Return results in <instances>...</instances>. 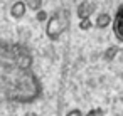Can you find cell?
I'll return each mask as SVG.
<instances>
[{"instance_id": "12", "label": "cell", "mask_w": 123, "mask_h": 116, "mask_svg": "<svg viewBox=\"0 0 123 116\" xmlns=\"http://www.w3.org/2000/svg\"><path fill=\"white\" fill-rule=\"evenodd\" d=\"M12 2H15V0H12Z\"/></svg>"}, {"instance_id": "6", "label": "cell", "mask_w": 123, "mask_h": 116, "mask_svg": "<svg viewBox=\"0 0 123 116\" xmlns=\"http://www.w3.org/2000/svg\"><path fill=\"white\" fill-rule=\"evenodd\" d=\"M25 5H27V10H32V12H37L42 9V0H24Z\"/></svg>"}, {"instance_id": "4", "label": "cell", "mask_w": 123, "mask_h": 116, "mask_svg": "<svg viewBox=\"0 0 123 116\" xmlns=\"http://www.w3.org/2000/svg\"><path fill=\"white\" fill-rule=\"evenodd\" d=\"M25 12H27V5H25L24 0H15V2L12 4V7H10V17L12 19L20 20L25 15Z\"/></svg>"}, {"instance_id": "7", "label": "cell", "mask_w": 123, "mask_h": 116, "mask_svg": "<svg viewBox=\"0 0 123 116\" xmlns=\"http://www.w3.org/2000/svg\"><path fill=\"white\" fill-rule=\"evenodd\" d=\"M91 27H93L91 19H79V29L81 30H89Z\"/></svg>"}, {"instance_id": "5", "label": "cell", "mask_w": 123, "mask_h": 116, "mask_svg": "<svg viewBox=\"0 0 123 116\" xmlns=\"http://www.w3.org/2000/svg\"><path fill=\"white\" fill-rule=\"evenodd\" d=\"M111 15L108 14V12H99L98 15H96V19H94V22H93V25L94 27H98V29H106L108 25H111Z\"/></svg>"}, {"instance_id": "1", "label": "cell", "mask_w": 123, "mask_h": 116, "mask_svg": "<svg viewBox=\"0 0 123 116\" xmlns=\"http://www.w3.org/2000/svg\"><path fill=\"white\" fill-rule=\"evenodd\" d=\"M69 27V14L66 10H57L46 20V35L51 41H57Z\"/></svg>"}, {"instance_id": "8", "label": "cell", "mask_w": 123, "mask_h": 116, "mask_svg": "<svg viewBox=\"0 0 123 116\" xmlns=\"http://www.w3.org/2000/svg\"><path fill=\"white\" fill-rule=\"evenodd\" d=\"M47 17H49V15L46 14V10H44V9H41V10H37V12H36V19H37L39 22H46V20H47Z\"/></svg>"}, {"instance_id": "11", "label": "cell", "mask_w": 123, "mask_h": 116, "mask_svg": "<svg viewBox=\"0 0 123 116\" xmlns=\"http://www.w3.org/2000/svg\"><path fill=\"white\" fill-rule=\"evenodd\" d=\"M116 52H118V49H116V47H110V49H108V54H106V59L115 57V56H116Z\"/></svg>"}, {"instance_id": "9", "label": "cell", "mask_w": 123, "mask_h": 116, "mask_svg": "<svg viewBox=\"0 0 123 116\" xmlns=\"http://www.w3.org/2000/svg\"><path fill=\"white\" fill-rule=\"evenodd\" d=\"M86 116H103V111L99 108H93V109H89L86 113Z\"/></svg>"}, {"instance_id": "3", "label": "cell", "mask_w": 123, "mask_h": 116, "mask_svg": "<svg viewBox=\"0 0 123 116\" xmlns=\"http://www.w3.org/2000/svg\"><path fill=\"white\" fill-rule=\"evenodd\" d=\"M96 10V5L93 2H89V0H84V2H81L76 9V15L79 19H89Z\"/></svg>"}, {"instance_id": "10", "label": "cell", "mask_w": 123, "mask_h": 116, "mask_svg": "<svg viewBox=\"0 0 123 116\" xmlns=\"http://www.w3.org/2000/svg\"><path fill=\"white\" fill-rule=\"evenodd\" d=\"M66 116H84V114H83V111H81V109L74 108V109H69V111L66 113Z\"/></svg>"}, {"instance_id": "2", "label": "cell", "mask_w": 123, "mask_h": 116, "mask_svg": "<svg viewBox=\"0 0 123 116\" xmlns=\"http://www.w3.org/2000/svg\"><path fill=\"white\" fill-rule=\"evenodd\" d=\"M111 24H113V34H115V37L120 42H123V5H120V9L116 10Z\"/></svg>"}]
</instances>
